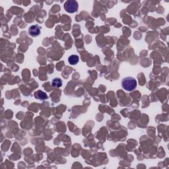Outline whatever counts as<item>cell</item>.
Masks as SVG:
<instances>
[{
  "label": "cell",
  "instance_id": "1",
  "mask_svg": "<svg viewBox=\"0 0 169 169\" xmlns=\"http://www.w3.org/2000/svg\"><path fill=\"white\" fill-rule=\"evenodd\" d=\"M137 81L134 77H127L122 81V86L124 90L127 91H132L137 87Z\"/></svg>",
  "mask_w": 169,
  "mask_h": 169
},
{
  "label": "cell",
  "instance_id": "2",
  "mask_svg": "<svg viewBox=\"0 0 169 169\" xmlns=\"http://www.w3.org/2000/svg\"><path fill=\"white\" fill-rule=\"evenodd\" d=\"M63 7H64L65 10L68 13H73L76 12L78 9L79 5L77 1H75V0H68L65 3Z\"/></svg>",
  "mask_w": 169,
  "mask_h": 169
},
{
  "label": "cell",
  "instance_id": "3",
  "mask_svg": "<svg viewBox=\"0 0 169 169\" xmlns=\"http://www.w3.org/2000/svg\"><path fill=\"white\" fill-rule=\"evenodd\" d=\"M29 34L31 37H37L40 34V27L38 24L32 25L29 29Z\"/></svg>",
  "mask_w": 169,
  "mask_h": 169
},
{
  "label": "cell",
  "instance_id": "4",
  "mask_svg": "<svg viewBox=\"0 0 169 169\" xmlns=\"http://www.w3.org/2000/svg\"><path fill=\"white\" fill-rule=\"evenodd\" d=\"M35 97L37 99L41 100V101H44V100H46L48 99V96H47L46 93L39 90L36 91L35 93Z\"/></svg>",
  "mask_w": 169,
  "mask_h": 169
},
{
  "label": "cell",
  "instance_id": "5",
  "mask_svg": "<svg viewBox=\"0 0 169 169\" xmlns=\"http://www.w3.org/2000/svg\"><path fill=\"white\" fill-rule=\"evenodd\" d=\"M79 58L77 55H71L68 58V62L71 65H76L79 62Z\"/></svg>",
  "mask_w": 169,
  "mask_h": 169
},
{
  "label": "cell",
  "instance_id": "6",
  "mask_svg": "<svg viewBox=\"0 0 169 169\" xmlns=\"http://www.w3.org/2000/svg\"><path fill=\"white\" fill-rule=\"evenodd\" d=\"M52 85L55 87H60L62 85V81L60 78H54L52 80Z\"/></svg>",
  "mask_w": 169,
  "mask_h": 169
}]
</instances>
